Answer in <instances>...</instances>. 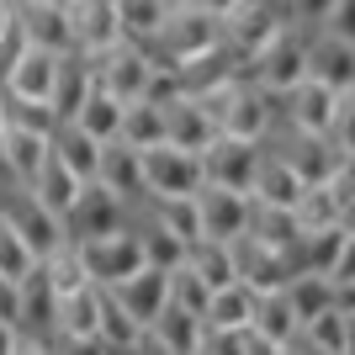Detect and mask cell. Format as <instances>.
Returning <instances> with one entry per match:
<instances>
[{"mask_svg":"<svg viewBox=\"0 0 355 355\" xmlns=\"http://www.w3.org/2000/svg\"><path fill=\"white\" fill-rule=\"evenodd\" d=\"M96 340H101L106 350H138V340H144V329L133 324V313L122 308L106 286H101V302H96Z\"/></svg>","mask_w":355,"mask_h":355,"instance_id":"obj_32","label":"cell"},{"mask_svg":"<svg viewBox=\"0 0 355 355\" xmlns=\"http://www.w3.org/2000/svg\"><path fill=\"white\" fill-rule=\"evenodd\" d=\"M329 37H340V43H355V0H334V11L324 16V27Z\"/></svg>","mask_w":355,"mask_h":355,"instance_id":"obj_45","label":"cell"},{"mask_svg":"<svg viewBox=\"0 0 355 355\" xmlns=\"http://www.w3.org/2000/svg\"><path fill=\"white\" fill-rule=\"evenodd\" d=\"M144 340H154L170 355H196V345H202V318L186 313V308H175V302H164V313L144 329Z\"/></svg>","mask_w":355,"mask_h":355,"instance_id":"obj_21","label":"cell"},{"mask_svg":"<svg viewBox=\"0 0 355 355\" xmlns=\"http://www.w3.org/2000/svg\"><path fill=\"white\" fill-rule=\"evenodd\" d=\"M21 345H27V340H21V334H16V329L6 324V318H0V355H16Z\"/></svg>","mask_w":355,"mask_h":355,"instance_id":"obj_49","label":"cell"},{"mask_svg":"<svg viewBox=\"0 0 355 355\" xmlns=\"http://www.w3.org/2000/svg\"><path fill=\"white\" fill-rule=\"evenodd\" d=\"M53 308H59V292H53L43 260H37V266L21 276V340H27V345L48 350V345L59 340V329H53Z\"/></svg>","mask_w":355,"mask_h":355,"instance_id":"obj_9","label":"cell"},{"mask_svg":"<svg viewBox=\"0 0 355 355\" xmlns=\"http://www.w3.org/2000/svg\"><path fill=\"white\" fill-rule=\"evenodd\" d=\"M32 266H37V254L21 244V234H16L11 223L0 218V276H6V282H21Z\"/></svg>","mask_w":355,"mask_h":355,"instance_id":"obj_40","label":"cell"},{"mask_svg":"<svg viewBox=\"0 0 355 355\" xmlns=\"http://www.w3.org/2000/svg\"><path fill=\"white\" fill-rule=\"evenodd\" d=\"M244 234H254L260 244H270V250H292L297 239H302V223H297L292 207H270V202H254L250 196V228Z\"/></svg>","mask_w":355,"mask_h":355,"instance_id":"obj_26","label":"cell"},{"mask_svg":"<svg viewBox=\"0 0 355 355\" xmlns=\"http://www.w3.org/2000/svg\"><path fill=\"white\" fill-rule=\"evenodd\" d=\"M228 254H234V276H239L244 286H254V292H276V286L292 282L286 254L270 250V244H260L254 234H239L234 244H228Z\"/></svg>","mask_w":355,"mask_h":355,"instance_id":"obj_10","label":"cell"},{"mask_svg":"<svg viewBox=\"0 0 355 355\" xmlns=\"http://www.w3.org/2000/svg\"><path fill=\"white\" fill-rule=\"evenodd\" d=\"M308 80L329 90H355V43H340L329 32H308Z\"/></svg>","mask_w":355,"mask_h":355,"instance_id":"obj_16","label":"cell"},{"mask_svg":"<svg viewBox=\"0 0 355 355\" xmlns=\"http://www.w3.org/2000/svg\"><path fill=\"white\" fill-rule=\"evenodd\" d=\"M37 355H53V350H37Z\"/></svg>","mask_w":355,"mask_h":355,"instance_id":"obj_52","label":"cell"},{"mask_svg":"<svg viewBox=\"0 0 355 355\" xmlns=\"http://www.w3.org/2000/svg\"><path fill=\"white\" fill-rule=\"evenodd\" d=\"M144 212H154V218L170 228L175 239H186V244H196L202 239V218H196V196H144L138 202Z\"/></svg>","mask_w":355,"mask_h":355,"instance_id":"obj_33","label":"cell"},{"mask_svg":"<svg viewBox=\"0 0 355 355\" xmlns=\"http://www.w3.org/2000/svg\"><path fill=\"white\" fill-rule=\"evenodd\" d=\"M74 128H80V133H90L96 144H112V138L122 133V101L112 96V90L90 85V96L80 101V112H74Z\"/></svg>","mask_w":355,"mask_h":355,"instance_id":"obj_29","label":"cell"},{"mask_svg":"<svg viewBox=\"0 0 355 355\" xmlns=\"http://www.w3.org/2000/svg\"><path fill=\"white\" fill-rule=\"evenodd\" d=\"M96 85L112 90L122 106L128 101H148V90H154V74H159V64L148 59L138 43H117L106 48V53H96Z\"/></svg>","mask_w":355,"mask_h":355,"instance_id":"obj_4","label":"cell"},{"mask_svg":"<svg viewBox=\"0 0 355 355\" xmlns=\"http://www.w3.org/2000/svg\"><path fill=\"white\" fill-rule=\"evenodd\" d=\"M43 270H48V282H53V292H74V286H90V276H85V266H80V250L74 244H59V250L43 260Z\"/></svg>","mask_w":355,"mask_h":355,"instance_id":"obj_39","label":"cell"},{"mask_svg":"<svg viewBox=\"0 0 355 355\" xmlns=\"http://www.w3.org/2000/svg\"><path fill=\"white\" fill-rule=\"evenodd\" d=\"M329 282H334V286L355 282V228H350V234H345L340 254H334V266H329Z\"/></svg>","mask_w":355,"mask_h":355,"instance_id":"obj_46","label":"cell"},{"mask_svg":"<svg viewBox=\"0 0 355 355\" xmlns=\"http://www.w3.org/2000/svg\"><path fill=\"white\" fill-rule=\"evenodd\" d=\"M250 329H260V334L276 340V345H292L297 334H302V318H297V308L286 302V286H276V292H254Z\"/></svg>","mask_w":355,"mask_h":355,"instance_id":"obj_24","label":"cell"},{"mask_svg":"<svg viewBox=\"0 0 355 355\" xmlns=\"http://www.w3.org/2000/svg\"><path fill=\"white\" fill-rule=\"evenodd\" d=\"M96 302H101V286H74L59 297V308H53L59 340H96Z\"/></svg>","mask_w":355,"mask_h":355,"instance_id":"obj_25","label":"cell"},{"mask_svg":"<svg viewBox=\"0 0 355 355\" xmlns=\"http://www.w3.org/2000/svg\"><path fill=\"white\" fill-rule=\"evenodd\" d=\"M196 218H202V239H223V244H234V239L250 228V191L202 186V191H196Z\"/></svg>","mask_w":355,"mask_h":355,"instance_id":"obj_11","label":"cell"},{"mask_svg":"<svg viewBox=\"0 0 355 355\" xmlns=\"http://www.w3.org/2000/svg\"><path fill=\"white\" fill-rule=\"evenodd\" d=\"M48 159V133H27V128H6V170L16 186H32Z\"/></svg>","mask_w":355,"mask_h":355,"instance_id":"obj_30","label":"cell"},{"mask_svg":"<svg viewBox=\"0 0 355 355\" xmlns=\"http://www.w3.org/2000/svg\"><path fill=\"white\" fill-rule=\"evenodd\" d=\"M80 250V266H85L90 286H117L122 276H133L144 266V244H138L133 223L117 228V234H101V239H85V244H74Z\"/></svg>","mask_w":355,"mask_h":355,"instance_id":"obj_6","label":"cell"},{"mask_svg":"<svg viewBox=\"0 0 355 355\" xmlns=\"http://www.w3.org/2000/svg\"><path fill=\"white\" fill-rule=\"evenodd\" d=\"M90 85H96V64H90V53H80V48L59 53V69H53V96H48L53 117H59V122H74V112H80V101L90 96Z\"/></svg>","mask_w":355,"mask_h":355,"instance_id":"obj_17","label":"cell"},{"mask_svg":"<svg viewBox=\"0 0 355 355\" xmlns=\"http://www.w3.org/2000/svg\"><path fill=\"white\" fill-rule=\"evenodd\" d=\"M302 340L318 345V350H334V355H340V345H345V313L340 308H324L318 318L302 324Z\"/></svg>","mask_w":355,"mask_h":355,"instance_id":"obj_42","label":"cell"},{"mask_svg":"<svg viewBox=\"0 0 355 355\" xmlns=\"http://www.w3.org/2000/svg\"><path fill=\"white\" fill-rule=\"evenodd\" d=\"M48 148H53V159H59L64 170H74L80 180H96V170H101V144L90 133H80L74 122H59V128L48 133Z\"/></svg>","mask_w":355,"mask_h":355,"instance_id":"obj_22","label":"cell"},{"mask_svg":"<svg viewBox=\"0 0 355 355\" xmlns=\"http://www.w3.org/2000/svg\"><path fill=\"white\" fill-rule=\"evenodd\" d=\"M292 345H297V355H334V350H318V345H308V340H302V334H297Z\"/></svg>","mask_w":355,"mask_h":355,"instance_id":"obj_51","label":"cell"},{"mask_svg":"<svg viewBox=\"0 0 355 355\" xmlns=\"http://www.w3.org/2000/svg\"><path fill=\"white\" fill-rule=\"evenodd\" d=\"M128 223H133V202H122L117 191H106L101 180H85L80 196L69 202V212H64V239H69V244H85V239L117 234Z\"/></svg>","mask_w":355,"mask_h":355,"instance_id":"obj_2","label":"cell"},{"mask_svg":"<svg viewBox=\"0 0 355 355\" xmlns=\"http://www.w3.org/2000/svg\"><path fill=\"white\" fill-rule=\"evenodd\" d=\"M16 21H21L32 48H48V53H69L74 48V21L64 0H32V6L16 11Z\"/></svg>","mask_w":355,"mask_h":355,"instance_id":"obj_14","label":"cell"},{"mask_svg":"<svg viewBox=\"0 0 355 355\" xmlns=\"http://www.w3.org/2000/svg\"><path fill=\"white\" fill-rule=\"evenodd\" d=\"M96 180H101L106 191H117L122 202H144V164H138V148L122 144V138H112V144H101V170H96Z\"/></svg>","mask_w":355,"mask_h":355,"instance_id":"obj_19","label":"cell"},{"mask_svg":"<svg viewBox=\"0 0 355 355\" xmlns=\"http://www.w3.org/2000/svg\"><path fill=\"white\" fill-rule=\"evenodd\" d=\"M0 122L6 128H27V133H53L59 128L48 101H21V96H6V90H0Z\"/></svg>","mask_w":355,"mask_h":355,"instance_id":"obj_37","label":"cell"},{"mask_svg":"<svg viewBox=\"0 0 355 355\" xmlns=\"http://www.w3.org/2000/svg\"><path fill=\"white\" fill-rule=\"evenodd\" d=\"M48 350H53V355H112L101 340H53Z\"/></svg>","mask_w":355,"mask_h":355,"instance_id":"obj_47","label":"cell"},{"mask_svg":"<svg viewBox=\"0 0 355 355\" xmlns=\"http://www.w3.org/2000/svg\"><path fill=\"white\" fill-rule=\"evenodd\" d=\"M286 302H292L297 318L308 324V318H318L324 308H334V282L318 276V270H297L292 282H286Z\"/></svg>","mask_w":355,"mask_h":355,"instance_id":"obj_36","label":"cell"},{"mask_svg":"<svg viewBox=\"0 0 355 355\" xmlns=\"http://www.w3.org/2000/svg\"><path fill=\"white\" fill-rule=\"evenodd\" d=\"M186 266H191L212 292L228 286V282H239V276H234V254H228L223 239H196V244H186Z\"/></svg>","mask_w":355,"mask_h":355,"instance_id":"obj_34","label":"cell"},{"mask_svg":"<svg viewBox=\"0 0 355 355\" xmlns=\"http://www.w3.org/2000/svg\"><path fill=\"white\" fill-rule=\"evenodd\" d=\"M207 297H212V286L202 282L186 260L170 270V302H175V308H186V313H196V318H202V313H207Z\"/></svg>","mask_w":355,"mask_h":355,"instance_id":"obj_38","label":"cell"},{"mask_svg":"<svg viewBox=\"0 0 355 355\" xmlns=\"http://www.w3.org/2000/svg\"><path fill=\"white\" fill-rule=\"evenodd\" d=\"M122 144H133V148H154L164 144V106L159 101H128L122 106Z\"/></svg>","mask_w":355,"mask_h":355,"instance_id":"obj_35","label":"cell"},{"mask_svg":"<svg viewBox=\"0 0 355 355\" xmlns=\"http://www.w3.org/2000/svg\"><path fill=\"white\" fill-rule=\"evenodd\" d=\"M329 11H334V0H282V16L302 32H318Z\"/></svg>","mask_w":355,"mask_h":355,"instance_id":"obj_43","label":"cell"},{"mask_svg":"<svg viewBox=\"0 0 355 355\" xmlns=\"http://www.w3.org/2000/svg\"><path fill=\"white\" fill-rule=\"evenodd\" d=\"M334 106H340V90L318 85V80H297L292 90H282V96H276V122L302 128V133H329Z\"/></svg>","mask_w":355,"mask_h":355,"instance_id":"obj_8","label":"cell"},{"mask_svg":"<svg viewBox=\"0 0 355 355\" xmlns=\"http://www.w3.org/2000/svg\"><path fill=\"white\" fill-rule=\"evenodd\" d=\"M329 144L345 154V164H355V90H340L334 122H329Z\"/></svg>","mask_w":355,"mask_h":355,"instance_id":"obj_41","label":"cell"},{"mask_svg":"<svg viewBox=\"0 0 355 355\" xmlns=\"http://www.w3.org/2000/svg\"><path fill=\"white\" fill-rule=\"evenodd\" d=\"M302 186H308V180L297 175L282 154H270V148H266V159H260V170H254L250 196H254V202H270V207H297Z\"/></svg>","mask_w":355,"mask_h":355,"instance_id":"obj_20","label":"cell"},{"mask_svg":"<svg viewBox=\"0 0 355 355\" xmlns=\"http://www.w3.org/2000/svg\"><path fill=\"white\" fill-rule=\"evenodd\" d=\"M69 21H74V48H80V53H90V59L122 43L117 0H74V6H69Z\"/></svg>","mask_w":355,"mask_h":355,"instance_id":"obj_15","label":"cell"},{"mask_svg":"<svg viewBox=\"0 0 355 355\" xmlns=\"http://www.w3.org/2000/svg\"><path fill=\"white\" fill-rule=\"evenodd\" d=\"M0 218L21 234V244H27L37 260H48L59 244H69V239H64V223L53 218V212H48L27 186H6V191H0Z\"/></svg>","mask_w":355,"mask_h":355,"instance_id":"obj_5","label":"cell"},{"mask_svg":"<svg viewBox=\"0 0 355 355\" xmlns=\"http://www.w3.org/2000/svg\"><path fill=\"white\" fill-rule=\"evenodd\" d=\"M196 355H244V329H212L202 324V345Z\"/></svg>","mask_w":355,"mask_h":355,"instance_id":"obj_44","label":"cell"},{"mask_svg":"<svg viewBox=\"0 0 355 355\" xmlns=\"http://www.w3.org/2000/svg\"><path fill=\"white\" fill-rule=\"evenodd\" d=\"M133 234L138 244H144V266H159V270H175L180 260H186V239H175L170 228H164L154 212L133 207Z\"/></svg>","mask_w":355,"mask_h":355,"instance_id":"obj_23","label":"cell"},{"mask_svg":"<svg viewBox=\"0 0 355 355\" xmlns=\"http://www.w3.org/2000/svg\"><path fill=\"white\" fill-rule=\"evenodd\" d=\"M164 106V144H175V148H191V154H202V148L218 138V122L207 117V106L196 101V96H170Z\"/></svg>","mask_w":355,"mask_h":355,"instance_id":"obj_13","label":"cell"},{"mask_svg":"<svg viewBox=\"0 0 355 355\" xmlns=\"http://www.w3.org/2000/svg\"><path fill=\"white\" fill-rule=\"evenodd\" d=\"M266 159V144H254V138H228L218 133L207 148H202V175L207 186H228V191H250L254 186V170Z\"/></svg>","mask_w":355,"mask_h":355,"instance_id":"obj_7","label":"cell"},{"mask_svg":"<svg viewBox=\"0 0 355 355\" xmlns=\"http://www.w3.org/2000/svg\"><path fill=\"white\" fill-rule=\"evenodd\" d=\"M244 74H250L260 90H270V96H282V90H292L297 80H308V32L286 21V27L244 64Z\"/></svg>","mask_w":355,"mask_h":355,"instance_id":"obj_1","label":"cell"},{"mask_svg":"<svg viewBox=\"0 0 355 355\" xmlns=\"http://www.w3.org/2000/svg\"><path fill=\"white\" fill-rule=\"evenodd\" d=\"M80 186H85V180L74 175V170H64V164L53 159V148H48L43 170H37V180H32L27 191H32V196H37V202H43L48 212H53V218L64 223V212H69V202H74V196H80Z\"/></svg>","mask_w":355,"mask_h":355,"instance_id":"obj_28","label":"cell"},{"mask_svg":"<svg viewBox=\"0 0 355 355\" xmlns=\"http://www.w3.org/2000/svg\"><path fill=\"white\" fill-rule=\"evenodd\" d=\"M250 318H254V286H244V282L218 286L207 297V313H202V324H212V329H250Z\"/></svg>","mask_w":355,"mask_h":355,"instance_id":"obj_31","label":"cell"},{"mask_svg":"<svg viewBox=\"0 0 355 355\" xmlns=\"http://www.w3.org/2000/svg\"><path fill=\"white\" fill-rule=\"evenodd\" d=\"M64 6H74V0H64Z\"/></svg>","mask_w":355,"mask_h":355,"instance_id":"obj_53","label":"cell"},{"mask_svg":"<svg viewBox=\"0 0 355 355\" xmlns=\"http://www.w3.org/2000/svg\"><path fill=\"white\" fill-rule=\"evenodd\" d=\"M53 69H59V53H48V48H21V59L6 69L0 90L6 96H21V101H48L53 96Z\"/></svg>","mask_w":355,"mask_h":355,"instance_id":"obj_18","label":"cell"},{"mask_svg":"<svg viewBox=\"0 0 355 355\" xmlns=\"http://www.w3.org/2000/svg\"><path fill=\"white\" fill-rule=\"evenodd\" d=\"M175 0H117V27H122V43H154L159 27L170 21Z\"/></svg>","mask_w":355,"mask_h":355,"instance_id":"obj_27","label":"cell"},{"mask_svg":"<svg viewBox=\"0 0 355 355\" xmlns=\"http://www.w3.org/2000/svg\"><path fill=\"white\" fill-rule=\"evenodd\" d=\"M340 355H355V313H345V345H340Z\"/></svg>","mask_w":355,"mask_h":355,"instance_id":"obj_50","label":"cell"},{"mask_svg":"<svg viewBox=\"0 0 355 355\" xmlns=\"http://www.w3.org/2000/svg\"><path fill=\"white\" fill-rule=\"evenodd\" d=\"M175 6H191V11H207V16H218V21H223V16L234 11L239 0H175Z\"/></svg>","mask_w":355,"mask_h":355,"instance_id":"obj_48","label":"cell"},{"mask_svg":"<svg viewBox=\"0 0 355 355\" xmlns=\"http://www.w3.org/2000/svg\"><path fill=\"white\" fill-rule=\"evenodd\" d=\"M138 164H144V196H196L207 186L202 154H191V148L154 144V148H138Z\"/></svg>","mask_w":355,"mask_h":355,"instance_id":"obj_3","label":"cell"},{"mask_svg":"<svg viewBox=\"0 0 355 355\" xmlns=\"http://www.w3.org/2000/svg\"><path fill=\"white\" fill-rule=\"evenodd\" d=\"M106 292H112L122 308L133 313V324H138V329H148V324L164 313V302H170V270H159V266H138L133 276H122V282H117V286H106Z\"/></svg>","mask_w":355,"mask_h":355,"instance_id":"obj_12","label":"cell"}]
</instances>
